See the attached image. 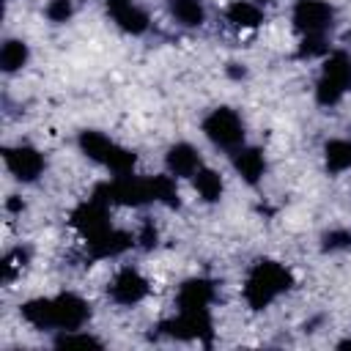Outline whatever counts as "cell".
<instances>
[{
  "label": "cell",
  "instance_id": "obj_17",
  "mask_svg": "<svg viewBox=\"0 0 351 351\" xmlns=\"http://www.w3.org/2000/svg\"><path fill=\"white\" fill-rule=\"evenodd\" d=\"M225 16H228V22H233L236 27H258V25L263 22L261 8L252 5V3H247V0H236V3H230L228 11H225Z\"/></svg>",
  "mask_w": 351,
  "mask_h": 351
},
{
  "label": "cell",
  "instance_id": "obj_2",
  "mask_svg": "<svg viewBox=\"0 0 351 351\" xmlns=\"http://www.w3.org/2000/svg\"><path fill=\"white\" fill-rule=\"evenodd\" d=\"M80 148H82L93 162L110 167L115 176L132 173V170H134V162H137V156H134L129 148L115 145V143H112L107 134H101V132H82V134H80Z\"/></svg>",
  "mask_w": 351,
  "mask_h": 351
},
{
  "label": "cell",
  "instance_id": "obj_27",
  "mask_svg": "<svg viewBox=\"0 0 351 351\" xmlns=\"http://www.w3.org/2000/svg\"><path fill=\"white\" fill-rule=\"evenodd\" d=\"M47 16H49L52 22H66V19L71 16V0H49Z\"/></svg>",
  "mask_w": 351,
  "mask_h": 351
},
{
  "label": "cell",
  "instance_id": "obj_14",
  "mask_svg": "<svg viewBox=\"0 0 351 351\" xmlns=\"http://www.w3.org/2000/svg\"><path fill=\"white\" fill-rule=\"evenodd\" d=\"M214 299V285L208 280H186L178 291V310L189 313V310H208Z\"/></svg>",
  "mask_w": 351,
  "mask_h": 351
},
{
  "label": "cell",
  "instance_id": "obj_13",
  "mask_svg": "<svg viewBox=\"0 0 351 351\" xmlns=\"http://www.w3.org/2000/svg\"><path fill=\"white\" fill-rule=\"evenodd\" d=\"M165 165H167V173L176 176V178H186V176H195L200 170V154L189 145V143H176L167 156H165Z\"/></svg>",
  "mask_w": 351,
  "mask_h": 351
},
{
  "label": "cell",
  "instance_id": "obj_7",
  "mask_svg": "<svg viewBox=\"0 0 351 351\" xmlns=\"http://www.w3.org/2000/svg\"><path fill=\"white\" fill-rule=\"evenodd\" d=\"M332 5L324 0H299L293 5V27L299 33H324L332 25Z\"/></svg>",
  "mask_w": 351,
  "mask_h": 351
},
{
  "label": "cell",
  "instance_id": "obj_30",
  "mask_svg": "<svg viewBox=\"0 0 351 351\" xmlns=\"http://www.w3.org/2000/svg\"><path fill=\"white\" fill-rule=\"evenodd\" d=\"M104 3H107L110 11H112V8H121V5H126V3H132V0H104Z\"/></svg>",
  "mask_w": 351,
  "mask_h": 351
},
{
  "label": "cell",
  "instance_id": "obj_4",
  "mask_svg": "<svg viewBox=\"0 0 351 351\" xmlns=\"http://www.w3.org/2000/svg\"><path fill=\"white\" fill-rule=\"evenodd\" d=\"M96 200L101 203H121V206H143L151 200V186L148 178H137L132 173L126 176H115L110 184L96 186L93 192Z\"/></svg>",
  "mask_w": 351,
  "mask_h": 351
},
{
  "label": "cell",
  "instance_id": "obj_15",
  "mask_svg": "<svg viewBox=\"0 0 351 351\" xmlns=\"http://www.w3.org/2000/svg\"><path fill=\"white\" fill-rule=\"evenodd\" d=\"M233 167L239 170V176L247 184H255L263 176L266 162H263V154L258 148H236L233 151Z\"/></svg>",
  "mask_w": 351,
  "mask_h": 351
},
{
  "label": "cell",
  "instance_id": "obj_11",
  "mask_svg": "<svg viewBox=\"0 0 351 351\" xmlns=\"http://www.w3.org/2000/svg\"><path fill=\"white\" fill-rule=\"evenodd\" d=\"M110 293H112V299L118 304H137L148 293V280L137 269L126 266V269H121L115 274V280L110 285Z\"/></svg>",
  "mask_w": 351,
  "mask_h": 351
},
{
  "label": "cell",
  "instance_id": "obj_23",
  "mask_svg": "<svg viewBox=\"0 0 351 351\" xmlns=\"http://www.w3.org/2000/svg\"><path fill=\"white\" fill-rule=\"evenodd\" d=\"M25 63H27V44H22L16 38L5 41L3 49H0V66H3V71H8V74L11 71H19Z\"/></svg>",
  "mask_w": 351,
  "mask_h": 351
},
{
  "label": "cell",
  "instance_id": "obj_19",
  "mask_svg": "<svg viewBox=\"0 0 351 351\" xmlns=\"http://www.w3.org/2000/svg\"><path fill=\"white\" fill-rule=\"evenodd\" d=\"M22 318L36 329H52V299H30L22 304Z\"/></svg>",
  "mask_w": 351,
  "mask_h": 351
},
{
  "label": "cell",
  "instance_id": "obj_9",
  "mask_svg": "<svg viewBox=\"0 0 351 351\" xmlns=\"http://www.w3.org/2000/svg\"><path fill=\"white\" fill-rule=\"evenodd\" d=\"M8 170L19 178V181H36L44 173V156L30 148V145H16V148H5L3 151Z\"/></svg>",
  "mask_w": 351,
  "mask_h": 351
},
{
  "label": "cell",
  "instance_id": "obj_28",
  "mask_svg": "<svg viewBox=\"0 0 351 351\" xmlns=\"http://www.w3.org/2000/svg\"><path fill=\"white\" fill-rule=\"evenodd\" d=\"M348 244H351V233L348 230H332V233L324 236V247L326 250H343Z\"/></svg>",
  "mask_w": 351,
  "mask_h": 351
},
{
  "label": "cell",
  "instance_id": "obj_6",
  "mask_svg": "<svg viewBox=\"0 0 351 351\" xmlns=\"http://www.w3.org/2000/svg\"><path fill=\"white\" fill-rule=\"evenodd\" d=\"M159 329H162V335H170L178 340H195V337L208 340L211 337V315H208V310H189L173 321L159 324Z\"/></svg>",
  "mask_w": 351,
  "mask_h": 351
},
{
  "label": "cell",
  "instance_id": "obj_5",
  "mask_svg": "<svg viewBox=\"0 0 351 351\" xmlns=\"http://www.w3.org/2000/svg\"><path fill=\"white\" fill-rule=\"evenodd\" d=\"M203 132L206 137L219 145V148H239L241 140H244V126H241V118L228 110V107H219L214 110L211 115H206L203 121Z\"/></svg>",
  "mask_w": 351,
  "mask_h": 351
},
{
  "label": "cell",
  "instance_id": "obj_22",
  "mask_svg": "<svg viewBox=\"0 0 351 351\" xmlns=\"http://www.w3.org/2000/svg\"><path fill=\"white\" fill-rule=\"evenodd\" d=\"M170 11H173V16H176L181 25H186V27L203 25V16H206L200 0H170Z\"/></svg>",
  "mask_w": 351,
  "mask_h": 351
},
{
  "label": "cell",
  "instance_id": "obj_16",
  "mask_svg": "<svg viewBox=\"0 0 351 351\" xmlns=\"http://www.w3.org/2000/svg\"><path fill=\"white\" fill-rule=\"evenodd\" d=\"M112 14V19L118 22V27H123L126 33H145L148 30V14L145 11H140L137 5H132V3H126V5H121V8H112L110 11Z\"/></svg>",
  "mask_w": 351,
  "mask_h": 351
},
{
  "label": "cell",
  "instance_id": "obj_25",
  "mask_svg": "<svg viewBox=\"0 0 351 351\" xmlns=\"http://www.w3.org/2000/svg\"><path fill=\"white\" fill-rule=\"evenodd\" d=\"M55 346H60V348H99L101 343L96 337H90V335H74V329H71V332L60 335L55 340Z\"/></svg>",
  "mask_w": 351,
  "mask_h": 351
},
{
  "label": "cell",
  "instance_id": "obj_24",
  "mask_svg": "<svg viewBox=\"0 0 351 351\" xmlns=\"http://www.w3.org/2000/svg\"><path fill=\"white\" fill-rule=\"evenodd\" d=\"M25 263H27V250H14V252H8V255L3 258V280L11 282V280L22 271Z\"/></svg>",
  "mask_w": 351,
  "mask_h": 351
},
{
  "label": "cell",
  "instance_id": "obj_8",
  "mask_svg": "<svg viewBox=\"0 0 351 351\" xmlns=\"http://www.w3.org/2000/svg\"><path fill=\"white\" fill-rule=\"evenodd\" d=\"M88 315H90L88 304L74 293H60L52 299V326H58V329L77 332L88 321Z\"/></svg>",
  "mask_w": 351,
  "mask_h": 351
},
{
  "label": "cell",
  "instance_id": "obj_12",
  "mask_svg": "<svg viewBox=\"0 0 351 351\" xmlns=\"http://www.w3.org/2000/svg\"><path fill=\"white\" fill-rule=\"evenodd\" d=\"M129 247H132V236L126 230H115V228H107L99 236L88 239V250L93 258H115V255L126 252Z\"/></svg>",
  "mask_w": 351,
  "mask_h": 351
},
{
  "label": "cell",
  "instance_id": "obj_3",
  "mask_svg": "<svg viewBox=\"0 0 351 351\" xmlns=\"http://www.w3.org/2000/svg\"><path fill=\"white\" fill-rule=\"evenodd\" d=\"M351 85V58L346 52H332L324 63V74L315 85V99L321 104H337Z\"/></svg>",
  "mask_w": 351,
  "mask_h": 351
},
{
  "label": "cell",
  "instance_id": "obj_29",
  "mask_svg": "<svg viewBox=\"0 0 351 351\" xmlns=\"http://www.w3.org/2000/svg\"><path fill=\"white\" fill-rule=\"evenodd\" d=\"M156 239H159V233H156L154 222H143V228H140V236H137L140 247H143V250H151V247H156Z\"/></svg>",
  "mask_w": 351,
  "mask_h": 351
},
{
  "label": "cell",
  "instance_id": "obj_20",
  "mask_svg": "<svg viewBox=\"0 0 351 351\" xmlns=\"http://www.w3.org/2000/svg\"><path fill=\"white\" fill-rule=\"evenodd\" d=\"M192 178H195L197 195H200L206 203L219 200V195H222V178H219V173H214V170H208V167H200Z\"/></svg>",
  "mask_w": 351,
  "mask_h": 351
},
{
  "label": "cell",
  "instance_id": "obj_10",
  "mask_svg": "<svg viewBox=\"0 0 351 351\" xmlns=\"http://www.w3.org/2000/svg\"><path fill=\"white\" fill-rule=\"evenodd\" d=\"M71 225H74V228H77V230H80L85 239L99 236L101 230H107V228H110L107 203H101V200L90 197L88 203L77 206V208H74V214H71Z\"/></svg>",
  "mask_w": 351,
  "mask_h": 351
},
{
  "label": "cell",
  "instance_id": "obj_26",
  "mask_svg": "<svg viewBox=\"0 0 351 351\" xmlns=\"http://www.w3.org/2000/svg\"><path fill=\"white\" fill-rule=\"evenodd\" d=\"M326 52V38L324 33H307L302 47H299V55L302 58H315V55H324Z\"/></svg>",
  "mask_w": 351,
  "mask_h": 351
},
{
  "label": "cell",
  "instance_id": "obj_31",
  "mask_svg": "<svg viewBox=\"0 0 351 351\" xmlns=\"http://www.w3.org/2000/svg\"><path fill=\"white\" fill-rule=\"evenodd\" d=\"M8 208H11V211H19V208H22V203H19V200H11V203H8Z\"/></svg>",
  "mask_w": 351,
  "mask_h": 351
},
{
  "label": "cell",
  "instance_id": "obj_32",
  "mask_svg": "<svg viewBox=\"0 0 351 351\" xmlns=\"http://www.w3.org/2000/svg\"><path fill=\"white\" fill-rule=\"evenodd\" d=\"M263 3H266V0H263Z\"/></svg>",
  "mask_w": 351,
  "mask_h": 351
},
{
  "label": "cell",
  "instance_id": "obj_18",
  "mask_svg": "<svg viewBox=\"0 0 351 351\" xmlns=\"http://www.w3.org/2000/svg\"><path fill=\"white\" fill-rule=\"evenodd\" d=\"M326 170L329 173H343L351 167V140H329L324 148Z\"/></svg>",
  "mask_w": 351,
  "mask_h": 351
},
{
  "label": "cell",
  "instance_id": "obj_1",
  "mask_svg": "<svg viewBox=\"0 0 351 351\" xmlns=\"http://www.w3.org/2000/svg\"><path fill=\"white\" fill-rule=\"evenodd\" d=\"M293 277L285 266L274 263V261H261L252 266V271L247 274L244 282V299L252 310H263L271 299H277L280 293H285L291 288Z\"/></svg>",
  "mask_w": 351,
  "mask_h": 351
},
{
  "label": "cell",
  "instance_id": "obj_21",
  "mask_svg": "<svg viewBox=\"0 0 351 351\" xmlns=\"http://www.w3.org/2000/svg\"><path fill=\"white\" fill-rule=\"evenodd\" d=\"M148 186H151V200H159L170 208H178V189H176L173 176H151Z\"/></svg>",
  "mask_w": 351,
  "mask_h": 351
}]
</instances>
